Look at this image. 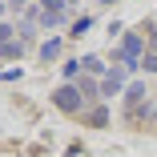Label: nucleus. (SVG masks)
<instances>
[{"instance_id":"obj_1","label":"nucleus","mask_w":157,"mask_h":157,"mask_svg":"<svg viewBox=\"0 0 157 157\" xmlns=\"http://www.w3.org/2000/svg\"><path fill=\"white\" fill-rule=\"evenodd\" d=\"M81 89L77 85H60V89H52V105L60 109V113H81Z\"/></svg>"},{"instance_id":"obj_2","label":"nucleus","mask_w":157,"mask_h":157,"mask_svg":"<svg viewBox=\"0 0 157 157\" xmlns=\"http://www.w3.org/2000/svg\"><path fill=\"white\" fill-rule=\"evenodd\" d=\"M125 117H129L133 125H141V121H153V117H157V105H149V101H141V105H125Z\"/></svg>"},{"instance_id":"obj_3","label":"nucleus","mask_w":157,"mask_h":157,"mask_svg":"<svg viewBox=\"0 0 157 157\" xmlns=\"http://www.w3.org/2000/svg\"><path fill=\"white\" fill-rule=\"evenodd\" d=\"M125 89H129V85H125V73H117V69L101 81V93H105V97H117V93H125Z\"/></svg>"},{"instance_id":"obj_4","label":"nucleus","mask_w":157,"mask_h":157,"mask_svg":"<svg viewBox=\"0 0 157 157\" xmlns=\"http://www.w3.org/2000/svg\"><path fill=\"white\" fill-rule=\"evenodd\" d=\"M85 125H89V129H105V125H109V109L105 105H93L85 113Z\"/></svg>"},{"instance_id":"obj_5","label":"nucleus","mask_w":157,"mask_h":157,"mask_svg":"<svg viewBox=\"0 0 157 157\" xmlns=\"http://www.w3.org/2000/svg\"><path fill=\"white\" fill-rule=\"evenodd\" d=\"M56 56H60V40H56V36H48V40L40 44V60L48 65V60H56Z\"/></svg>"},{"instance_id":"obj_6","label":"nucleus","mask_w":157,"mask_h":157,"mask_svg":"<svg viewBox=\"0 0 157 157\" xmlns=\"http://www.w3.org/2000/svg\"><path fill=\"white\" fill-rule=\"evenodd\" d=\"M145 97H149V93H145V85H137V81H133L129 89H125V105H141Z\"/></svg>"},{"instance_id":"obj_7","label":"nucleus","mask_w":157,"mask_h":157,"mask_svg":"<svg viewBox=\"0 0 157 157\" xmlns=\"http://www.w3.org/2000/svg\"><path fill=\"white\" fill-rule=\"evenodd\" d=\"M20 52H24L20 40H4V44H0V56H4V60H20Z\"/></svg>"},{"instance_id":"obj_8","label":"nucleus","mask_w":157,"mask_h":157,"mask_svg":"<svg viewBox=\"0 0 157 157\" xmlns=\"http://www.w3.org/2000/svg\"><path fill=\"white\" fill-rule=\"evenodd\" d=\"M81 69H85V73H93V77H101V73H105V65H101L97 56H81Z\"/></svg>"},{"instance_id":"obj_9","label":"nucleus","mask_w":157,"mask_h":157,"mask_svg":"<svg viewBox=\"0 0 157 157\" xmlns=\"http://www.w3.org/2000/svg\"><path fill=\"white\" fill-rule=\"evenodd\" d=\"M77 89H81V97H93V93H101V85L93 81V77H81V81H77Z\"/></svg>"},{"instance_id":"obj_10","label":"nucleus","mask_w":157,"mask_h":157,"mask_svg":"<svg viewBox=\"0 0 157 157\" xmlns=\"http://www.w3.org/2000/svg\"><path fill=\"white\" fill-rule=\"evenodd\" d=\"M65 4H69V0H40V8H44L48 16H60V12H65Z\"/></svg>"},{"instance_id":"obj_11","label":"nucleus","mask_w":157,"mask_h":157,"mask_svg":"<svg viewBox=\"0 0 157 157\" xmlns=\"http://www.w3.org/2000/svg\"><path fill=\"white\" fill-rule=\"evenodd\" d=\"M141 69H145V73H157V52H145V56H141Z\"/></svg>"},{"instance_id":"obj_12","label":"nucleus","mask_w":157,"mask_h":157,"mask_svg":"<svg viewBox=\"0 0 157 157\" xmlns=\"http://www.w3.org/2000/svg\"><path fill=\"white\" fill-rule=\"evenodd\" d=\"M89 24H93L89 16H81V20H73V33H69V36H85V28H89Z\"/></svg>"},{"instance_id":"obj_13","label":"nucleus","mask_w":157,"mask_h":157,"mask_svg":"<svg viewBox=\"0 0 157 157\" xmlns=\"http://www.w3.org/2000/svg\"><path fill=\"white\" fill-rule=\"evenodd\" d=\"M12 33H16V28H12V24H4V20H0V44H4V40H12Z\"/></svg>"},{"instance_id":"obj_14","label":"nucleus","mask_w":157,"mask_h":157,"mask_svg":"<svg viewBox=\"0 0 157 157\" xmlns=\"http://www.w3.org/2000/svg\"><path fill=\"white\" fill-rule=\"evenodd\" d=\"M4 4H8V8H24V4H28V0H4Z\"/></svg>"},{"instance_id":"obj_15","label":"nucleus","mask_w":157,"mask_h":157,"mask_svg":"<svg viewBox=\"0 0 157 157\" xmlns=\"http://www.w3.org/2000/svg\"><path fill=\"white\" fill-rule=\"evenodd\" d=\"M4 8H8V4H4V0H0V16H4Z\"/></svg>"},{"instance_id":"obj_16","label":"nucleus","mask_w":157,"mask_h":157,"mask_svg":"<svg viewBox=\"0 0 157 157\" xmlns=\"http://www.w3.org/2000/svg\"><path fill=\"white\" fill-rule=\"evenodd\" d=\"M101 4H113V0H101Z\"/></svg>"},{"instance_id":"obj_17","label":"nucleus","mask_w":157,"mask_h":157,"mask_svg":"<svg viewBox=\"0 0 157 157\" xmlns=\"http://www.w3.org/2000/svg\"><path fill=\"white\" fill-rule=\"evenodd\" d=\"M69 4H73V0H69Z\"/></svg>"}]
</instances>
